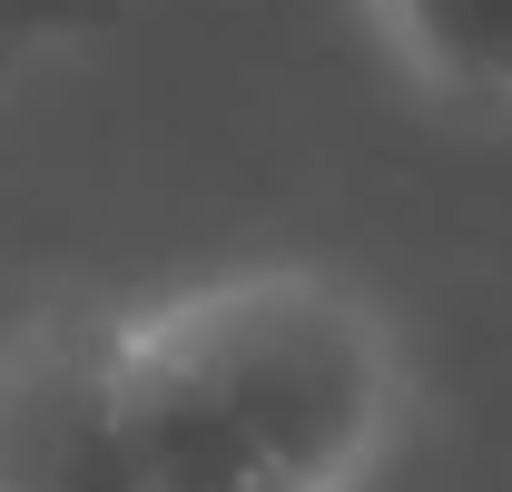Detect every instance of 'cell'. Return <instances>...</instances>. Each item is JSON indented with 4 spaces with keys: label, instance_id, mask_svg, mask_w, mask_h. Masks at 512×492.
I'll return each mask as SVG.
<instances>
[{
    "label": "cell",
    "instance_id": "obj_1",
    "mask_svg": "<svg viewBox=\"0 0 512 492\" xmlns=\"http://www.w3.org/2000/svg\"><path fill=\"white\" fill-rule=\"evenodd\" d=\"M394 424V345L306 266L119 315V433L138 492H345Z\"/></svg>",
    "mask_w": 512,
    "mask_h": 492
},
{
    "label": "cell",
    "instance_id": "obj_3",
    "mask_svg": "<svg viewBox=\"0 0 512 492\" xmlns=\"http://www.w3.org/2000/svg\"><path fill=\"white\" fill-rule=\"evenodd\" d=\"M394 40L463 99H512V0H384Z\"/></svg>",
    "mask_w": 512,
    "mask_h": 492
},
{
    "label": "cell",
    "instance_id": "obj_4",
    "mask_svg": "<svg viewBox=\"0 0 512 492\" xmlns=\"http://www.w3.org/2000/svg\"><path fill=\"white\" fill-rule=\"evenodd\" d=\"M119 20V0H0V79L40 50H69V40H99Z\"/></svg>",
    "mask_w": 512,
    "mask_h": 492
},
{
    "label": "cell",
    "instance_id": "obj_2",
    "mask_svg": "<svg viewBox=\"0 0 512 492\" xmlns=\"http://www.w3.org/2000/svg\"><path fill=\"white\" fill-rule=\"evenodd\" d=\"M0 492H138L119 433V315H30L0 345Z\"/></svg>",
    "mask_w": 512,
    "mask_h": 492
}]
</instances>
